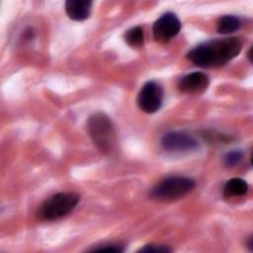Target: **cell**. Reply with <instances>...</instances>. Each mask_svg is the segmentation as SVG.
Listing matches in <instances>:
<instances>
[{"instance_id":"cell-7","label":"cell","mask_w":253,"mask_h":253,"mask_svg":"<svg viewBox=\"0 0 253 253\" xmlns=\"http://www.w3.org/2000/svg\"><path fill=\"white\" fill-rule=\"evenodd\" d=\"M161 145L167 151L188 152L199 147V141L183 131H169L161 137Z\"/></svg>"},{"instance_id":"cell-16","label":"cell","mask_w":253,"mask_h":253,"mask_svg":"<svg viewBox=\"0 0 253 253\" xmlns=\"http://www.w3.org/2000/svg\"><path fill=\"white\" fill-rule=\"evenodd\" d=\"M246 244H247L246 246L248 247L249 251H253V237H252V235H250V236L248 237V240H247Z\"/></svg>"},{"instance_id":"cell-2","label":"cell","mask_w":253,"mask_h":253,"mask_svg":"<svg viewBox=\"0 0 253 253\" xmlns=\"http://www.w3.org/2000/svg\"><path fill=\"white\" fill-rule=\"evenodd\" d=\"M87 130L93 143L104 154H112L117 148V131L112 120L104 113H95L87 121Z\"/></svg>"},{"instance_id":"cell-15","label":"cell","mask_w":253,"mask_h":253,"mask_svg":"<svg viewBox=\"0 0 253 253\" xmlns=\"http://www.w3.org/2000/svg\"><path fill=\"white\" fill-rule=\"evenodd\" d=\"M90 251H108V252H124L125 246L120 243H108L89 249Z\"/></svg>"},{"instance_id":"cell-1","label":"cell","mask_w":253,"mask_h":253,"mask_svg":"<svg viewBox=\"0 0 253 253\" xmlns=\"http://www.w3.org/2000/svg\"><path fill=\"white\" fill-rule=\"evenodd\" d=\"M241 48L242 42L236 37L215 39L198 44L187 53L186 57L199 67H219L236 57Z\"/></svg>"},{"instance_id":"cell-6","label":"cell","mask_w":253,"mask_h":253,"mask_svg":"<svg viewBox=\"0 0 253 253\" xmlns=\"http://www.w3.org/2000/svg\"><path fill=\"white\" fill-rule=\"evenodd\" d=\"M181 30V22L179 18L171 12L163 14L158 18L152 27L153 38L156 42H167L176 37Z\"/></svg>"},{"instance_id":"cell-13","label":"cell","mask_w":253,"mask_h":253,"mask_svg":"<svg viewBox=\"0 0 253 253\" xmlns=\"http://www.w3.org/2000/svg\"><path fill=\"white\" fill-rule=\"evenodd\" d=\"M243 158V153L240 150H233L230 152H227L223 158L222 163L225 167H233L234 165L238 164Z\"/></svg>"},{"instance_id":"cell-17","label":"cell","mask_w":253,"mask_h":253,"mask_svg":"<svg viewBox=\"0 0 253 253\" xmlns=\"http://www.w3.org/2000/svg\"><path fill=\"white\" fill-rule=\"evenodd\" d=\"M251 51H252V47H250V49H249V51H248V58H249V61L250 62H252V60H251Z\"/></svg>"},{"instance_id":"cell-9","label":"cell","mask_w":253,"mask_h":253,"mask_svg":"<svg viewBox=\"0 0 253 253\" xmlns=\"http://www.w3.org/2000/svg\"><path fill=\"white\" fill-rule=\"evenodd\" d=\"M93 2L90 0H67L65 12L73 21H84L90 17Z\"/></svg>"},{"instance_id":"cell-14","label":"cell","mask_w":253,"mask_h":253,"mask_svg":"<svg viewBox=\"0 0 253 253\" xmlns=\"http://www.w3.org/2000/svg\"><path fill=\"white\" fill-rule=\"evenodd\" d=\"M172 249L165 244H146L143 247H141L138 252H143V253H169L171 252Z\"/></svg>"},{"instance_id":"cell-12","label":"cell","mask_w":253,"mask_h":253,"mask_svg":"<svg viewBox=\"0 0 253 253\" xmlns=\"http://www.w3.org/2000/svg\"><path fill=\"white\" fill-rule=\"evenodd\" d=\"M126 42L131 47H141L144 43V33L141 27H133L125 34Z\"/></svg>"},{"instance_id":"cell-5","label":"cell","mask_w":253,"mask_h":253,"mask_svg":"<svg viewBox=\"0 0 253 253\" xmlns=\"http://www.w3.org/2000/svg\"><path fill=\"white\" fill-rule=\"evenodd\" d=\"M162 102L163 89L161 85L153 80L144 83L136 99L138 108L146 114H153L161 108Z\"/></svg>"},{"instance_id":"cell-3","label":"cell","mask_w":253,"mask_h":253,"mask_svg":"<svg viewBox=\"0 0 253 253\" xmlns=\"http://www.w3.org/2000/svg\"><path fill=\"white\" fill-rule=\"evenodd\" d=\"M80 196L74 192H60L46 199L36 214L41 220H56L69 214L78 205Z\"/></svg>"},{"instance_id":"cell-8","label":"cell","mask_w":253,"mask_h":253,"mask_svg":"<svg viewBox=\"0 0 253 253\" xmlns=\"http://www.w3.org/2000/svg\"><path fill=\"white\" fill-rule=\"evenodd\" d=\"M210 85L209 76L200 71H195L183 76L178 82V89L187 94H199L208 89Z\"/></svg>"},{"instance_id":"cell-10","label":"cell","mask_w":253,"mask_h":253,"mask_svg":"<svg viewBox=\"0 0 253 253\" xmlns=\"http://www.w3.org/2000/svg\"><path fill=\"white\" fill-rule=\"evenodd\" d=\"M223 196L225 198H231V197H241L247 194L248 192V184L245 180L241 178H232L223 186L222 189Z\"/></svg>"},{"instance_id":"cell-4","label":"cell","mask_w":253,"mask_h":253,"mask_svg":"<svg viewBox=\"0 0 253 253\" xmlns=\"http://www.w3.org/2000/svg\"><path fill=\"white\" fill-rule=\"evenodd\" d=\"M196 182L189 177L171 176L158 182L150 191L149 197L156 201H173L190 193Z\"/></svg>"},{"instance_id":"cell-11","label":"cell","mask_w":253,"mask_h":253,"mask_svg":"<svg viewBox=\"0 0 253 253\" xmlns=\"http://www.w3.org/2000/svg\"><path fill=\"white\" fill-rule=\"evenodd\" d=\"M241 27V20L233 15H224L217 20L216 30L221 35L234 33Z\"/></svg>"}]
</instances>
